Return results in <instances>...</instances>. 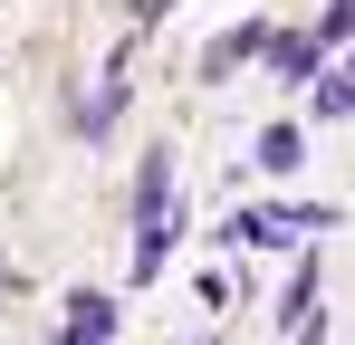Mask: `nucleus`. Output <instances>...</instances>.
Segmentation results:
<instances>
[{
    "label": "nucleus",
    "instance_id": "20e7f679",
    "mask_svg": "<svg viewBox=\"0 0 355 345\" xmlns=\"http://www.w3.org/2000/svg\"><path fill=\"white\" fill-rule=\"evenodd\" d=\"M250 57H269V19H240V29H221V39L202 48V77H231V67H250Z\"/></svg>",
    "mask_w": 355,
    "mask_h": 345
},
{
    "label": "nucleus",
    "instance_id": "39448f33",
    "mask_svg": "<svg viewBox=\"0 0 355 345\" xmlns=\"http://www.w3.org/2000/svg\"><path fill=\"white\" fill-rule=\"evenodd\" d=\"M250 163H259V172H279V182H288V172L307 163V134H297V125H259V144H250Z\"/></svg>",
    "mask_w": 355,
    "mask_h": 345
},
{
    "label": "nucleus",
    "instance_id": "9b49d317",
    "mask_svg": "<svg viewBox=\"0 0 355 345\" xmlns=\"http://www.w3.org/2000/svg\"><path fill=\"white\" fill-rule=\"evenodd\" d=\"M346 77H355V57H346Z\"/></svg>",
    "mask_w": 355,
    "mask_h": 345
},
{
    "label": "nucleus",
    "instance_id": "9d476101",
    "mask_svg": "<svg viewBox=\"0 0 355 345\" xmlns=\"http://www.w3.org/2000/svg\"><path fill=\"white\" fill-rule=\"evenodd\" d=\"M346 29H355V0H327V19H317V48H336Z\"/></svg>",
    "mask_w": 355,
    "mask_h": 345
},
{
    "label": "nucleus",
    "instance_id": "423d86ee",
    "mask_svg": "<svg viewBox=\"0 0 355 345\" xmlns=\"http://www.w3.org/2000/svg\"><path fill=\"white\" fill-rule=\"evenodd\" d=\"M182 230H192V221H182V202L164 211V221H144V230H135V278H154V269H164V249H173Z\"/></svg>",
    "mask_w": 355,
    "mask_h": 345
},
{
    "label": "nucleus",
    "instance_id": "1a4fd4ad",
    "mask_svg": "<svg viewBox=\"0 0 355 345\" xmlns=\"http://www.w3.org/2000/svg\"><path fill=\"white\" fill-rule=\"evenodd\" d=\"M317 115H355V77H346V67L317 77Z\"/></svg>",
    "mask_w": 355,
    "mask_h": 345
},
{
    "label": "nucleus",
    "instance_id": "6e6552de",
    "mask_svg": "<svg viewBox=\"0 0 355 345\" xmlns=\"http://www.w3.org/2000/svg\"><path fill=\"white\" fill-rule=\"evenodd\" d=\"M125 96H135V87H125V67H116V77H106V87H96V96L77 106V134L96 144V134H106V125H116V115H125Z\"/></svg>",
    "mask_w": 355,
    "mask_h": 345
},
{
    "label": "nucleus",
    "instance_id": "0eeeda50",
    "mask_svg": "<svg viewBox=\"0 0 355 345\" xmlns=\"http://www.w3.org/2000/svg\"><path fill=\"white\" fill-rule=\"evenodd\" d=\"M317 57H327V48H317V29H288V39H269V77H288V87H297V77H317Z\"/></svg>",
    "mask_w": 355,
    "mask_h": 345
},
{
    "label": "nucleus",
    "instance_id": "f03ea898",
    "mask_svg": "<svg viewBox=\"0 0 355 345\" xmlns=\"http://www.w3.org/2000/svg\"><path fill=\"white\" fill-rule=\"evenodd\" d=\"M173 211V144H154L144 163H135V192H125V221L144 230V221H164Z\"/></svg>",
    "mask_w": 355,
    "mask_h": 345
},
{
    "label": "nucleus",
    "instance_id": "f257e3e1",
    "mask_svg": "<svg viewBox=\"0 0 355 345\" xmlns=\"http://www.w3.org/2000/svg\"><path fill=\"white\" fill-rule=\"evenodd\" d=\"M336 211L327 202H269V211H240L231 230H211V240H250V249H288V240H307V230H327Z\"/></svg>",
    "mask_w": 355,
    "mask_h": 345
},
{
    "label": "nucleus",
    "instance_id": "7ed1b4c3",
    "mask_svg": "<svg viewBox=\"0 0 355 345\" xmlns=\"http://www.w3.org/2000/svg\"><path fill=\"white\" fill-rule=\"evenodd\" d=\"M116 336V297L106 288H67V336L58 345H106Z\"/></svg>",
    "mask_w": 355,
    "mask_h": 345
}]
</instances>
